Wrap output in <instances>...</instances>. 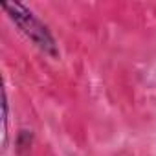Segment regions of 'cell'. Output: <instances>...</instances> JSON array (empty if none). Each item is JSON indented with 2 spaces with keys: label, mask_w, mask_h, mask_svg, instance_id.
<instances>
[{
  "label": "cell",
  "mask_w": 156,
  "mask_h": 156,
  "mask_svg": "<svg viewBox=\"0 0 156 156\" xmlns=\"http://www.w3.org/2000/svg\"><path fill=\"white\" fill-rule=\"evenodd\" d=\"M2 9L8 13L11 22L46 55L59 57V48L50 28L24 4L20 2H2Z\"/></svg>",
  "instance_id": "1"
},
{
  "label": "cell",
  "mask_w": 156,
  "mask_h": 156,
  "mask_svg": "<svg viewBox=\"0 0 156 156\" xmlns=\"http://www.w3.org/2000/svg\"><path fill=\"white\" fill-rule=\"evenodd\" d=\"M31 141H33L31 130H20L19 132V136H17V152H19V156H22V151H28L30 152Z\"/></svg>",
  "instance_id": "2"
}]
</instances>
